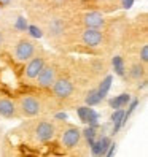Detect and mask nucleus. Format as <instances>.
<instances>
[{"label": "nucleus", "instance_id": "4", "mask_svg": "<svg viewBox=\"0 0 148 157\" xmlns=\"http://www.w3.org/2000/svg\"><path fill=\"white\" fill-rule=\"evenodd\" d=\"M56 140L59 143V146L62 147L66 152H72L80 147L81 141H83V133L81 128L77 127L75 124H62L58 125V136Z\"/></svg>", "mask_w": 148, "mask_h": 157}, {"label": "nucleus", "instance_id": "18", "mask_svg": "<svg viewBox=\"0 0 148 157\" xmlns=\"http://www.w3.org/2000/svg\"><path fill=\"white\" fill-rule=\"evenodd\" d=\"M0 11H2V6H0Z\"/></svg>", "mask_w": 148, "mask_h": 157}, {"label": "nucleus", "instance_id": "13", "mask_svg": "<svg viewBox=\"0 0 148 157\" xmlns=\"http://www.w3.org/2000/svg\"><path fill=\"white\" fill-rule=\"evenodd\" d=\"M137 59L140 60L142 63H145V65H148V44H146V43H143L140 48H138Z\"/></svg>", "mask_w": 148, "mask_h": 157}, {"label": "nucleus", "instance_id": "5", "mask_svg": "<svg viewBox=\"0 0 148 157\" xmlns=\"http://www.w3.org/2000/svg\"><path fill=\"white\" fill-rule=\"evenodd\" d=\"M45 33L53 41H61L64 38H67L70 33L69 19H66V16L61 13L50 16L45 22Z\"/></svg>", "mask_w": 148, "mask_h": 157}, {"label": "nucleus", "instance_id": "7", "mask_svg": "<svg viewBox=\"0 0 148 157\" xmlns=\"http://www.w3.org/2000/svg\"><path fill=\"white\" fill-rule=\"evenodd\" d=\"M75 81L67 75H61L56 78V81L53 82V86L50 87V92L53 98H56L59 101H66L69 98H72V95L75 94Z\"/></svg>", "mask_w": 148, "mask_h": 157}, {"label": "nucleus", "instance_id": "3", "mask_svg": "<svg viewBox=\"0 0 148 157\" xmlns=\"http://www.w3.org/2000/svg\"><path fill=\"white\" fill-rule=\"evenodd\" d=\"M16 106H18V113H19V117L24 119H34L38 117L43 113V98L38 94H21L16 98Z\"/></svg>", "mask_w": 148, "mask_h": 157}, {"label": "nucleus", "instance_id": "11", "mask_svg": "<svg viewBox=\"0 0 148 157\" xmlns=\"http://www.w3.org/2000/svg\"><path fill=\"white\" fill-rule=\"evenodd\" d=\"M0 117L2 119H19L16 100L11 97H0Z\"/></svg>", "mask_w": 148, "mask_h": 157}, {"label": "nucleus", "instance_id": "8", "mask_svg": "<svg viewBox=\"0 0 148 157\" xmlns=\"http://www.w3.org/2000/svg\"><path fill=\"white\" fill-rule=\"evenodd\" d=\"M77 25L78 27H88V29L107 30L108 19L104 13H100L97 10H86V11H81L77 16Z\"/></svg>", "mask_w": 148, "mask_h": 157}, {"label": "nucleus", "instance_id": "14", "mask_svg": "<svg viewBox=\"0 0 148 157\" xmlns=\"http://www.w3.org/2000/svg\"><path fill=\"white\" fill-rule=\"evenodd\" d=\"M14 0H0V6L2 8H8V6H13Z\"/></svg>", "mask_w": 148, "mask_h": 157}, {"label": "nucleus", "instance_id": "17", "mask_svg": "<svg viewBox=\"0 0 148 157\" xmlns=\"http://www.w3.org/2000/svg\"><path fill=\"white\" fill-rule=\"evenodd\" d=\"M97 2H107V0H97Z\"/></svg>", "mask_w": 148, "mask_h": 157}, {"label": "nucleus", "instance_id": "16", "mask_svg": "<svg viewBox=\"0 0 148 157\" xmlns=\"http://www.w3.org/2000/svg\"><path fill=\"white\" fill-rule=\"evenodd\" d=\"M5 44H6V38H5V35H3L2 32H0V49H2Z\"/></svg>", "mask_w": 148, "mask_h": 157}, {"label": "nucleus", "instance_id": "10", "mask_svg": "<svg viewBox=\"0 0 148 157\" xmlns=\"http://www.w3.org/2000/svg\"><path fill=\"white\" fill-rule=\"evenodd\" d=\"M59 76V67L53 62H48L43 65V68L40 70V73L37 75L34 84L38 87L40 90H50V87L53 86V82L56 81V78Z\"/></svg>", "mask_w": 148, "mask_h": 157}, {"label": "nucleus", "instance_id": "6", "mask_svg": "<svg viewBox=\"0 0 148 157\" xmlns=\"http://www.w3.org/2000/svg\"><path fill=\"white\" fill-rule=\"evenodd\" d=\"M37 54V43L29 38V36H21L18 38L11 48V57L16 63H22L27 62L30 57H34Z\"/></svg>", "mask_w": 148, "mask_h": 157}, {"label": "nucleus", "instance_id": "12", "mask_svg": "<svg viewBox=\"0 0 148 157\" xmlns=\"http://www.w3.org/2000/svg\"><path fill=\"white\" fill-rule=\"evenodd\" d=\"M146 68L148 65L142 63L138 59L135 60H131L127 65V76L131 81H143L145 76H146Z\"/></svg>", "mask_w": 148, "mask_h": 157}, {"label": "nucleus", "instance_id": "15", "mask_svg": "<svg viewBox=\"0 0 148 157\" xmlns=\"http://www.w3.org/2000/svg\"><path fill=\"white\" fill-rule=\"evenodd\" d=\"M51 2H53V5L56 8H62L64 5L67 3V0H51Z\"/></svg>", "mask_w": 148, "mask_h": 157}, {"label": "nucleus", "instance_id": "1", "mask_svg": "<svg viewBox=\"0 0 148 157\" xmlns=\"http://www.w3.org/2000/svg\"><path fill=\"white\" fill-rule=\"evenodd\" d=\"M58 136V124L48 117H34V121L29 125V133L27 138L30 140L32 144L42 146L50 144L51 141L56 140Z\"/></svg>", "mask_w": 148, "mask_h": 157}, {"label": "nucleus", "instance_id": "9", "mask_svg": "<svg viewBox=\"0 0 148 157\" xmlns=\"http://www.w3.org/2000/svg\"><path fill=\"white\" fill-rule=\"evenodd\" d=\"M46 63V57L42 54L37 52L34 57H30L27 62L22 63V70H21V79L26 84H32L35 81L37 75L40 73V70L43 68V65Z\"/></svg>", "mask_w": 148, "mask_h": 157}, {"label": "nucleus", "instance_id": "2", "mask_svg": "<svg viewBox=\"0 0 148 157\" xmlns=\"http://www.w3.org/2000/svg\"><path fill=\"white\" fill-rule=\"evenodd\" d=\"M69 36L78 46L89 51H97L105 48L107 44V32L99 29H88V27H78L77 30L69 33Z\"/></svg>", "mask_w": 148, "mask_h": 157}]
</instances>
